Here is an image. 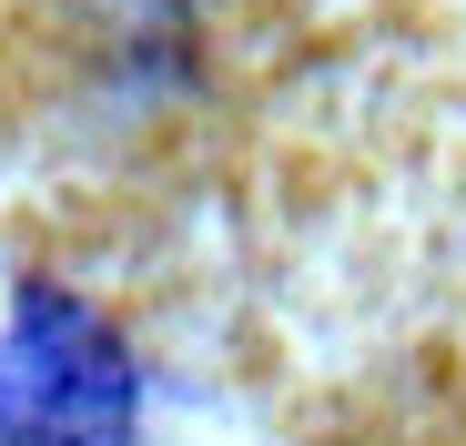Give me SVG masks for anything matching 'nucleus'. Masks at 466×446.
I'll list each match as a JSON object with an SVG mask.
<instances>
[{
	"instance_id": "1",
	"label": "nucleus",
	"mask_w": 466,
	"mask_h": 446,
	"mask_svg": "<svg viewBox=\"0 0 466 446\" xmlns=\"http://www.w3.org/2000/svg\"><path fill=\"white\" fill-rule=\"evenodd\" d=\"M142 386L122 335L61 284H21L0 335V446H132Z\"/></svg>"
}]
</instances>
